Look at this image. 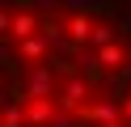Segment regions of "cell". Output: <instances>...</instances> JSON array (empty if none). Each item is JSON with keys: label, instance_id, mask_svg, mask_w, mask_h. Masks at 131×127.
Returning <instances> with one entry per match:
<instances>
[{"label": "cell", "instance_id": "cell-1", "mask_svg": "<svg viewBox=\"0 0 131 127\" xmlns=\"http://www.w3.org/2000/svg\"><path fill=\"white\" fill-rule=\"evenodd\" d=\"M0 127H131V0H0Z\"/></svg>", "mask_w": 131, "mask_h": 127}]
</instances>
